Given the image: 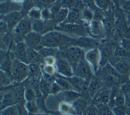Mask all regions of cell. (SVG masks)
Returning <instances> with one entry per match:
<instances>
[{"label": "cell", "mask_w": 130, "mask_h": 115, "mask_svg": "<svg viewBox=\"0 0 130 115\" xmlns=\"http://www.w3.org/2000/svg\"><path fill=\"white\" fill-rule=\"evenodd\" d=\"M76 38L63 32L54 30L42 36V45L60 49L69 45H75Z\"/></svg>", "instance_id": "6da1fadb"}, {"label": "cell", "mask_w": 130, "mask_h": 115, "mask_svg": "<svg viewBox=\"0 0 130 115\" xmlns=\"http://www.w3.org/2000/svg\"><path fill=\"white\" fill-rule=\"evenodd\" d=\"M57 55L67 60L74 71L78 63L84 58L85 52L81 48L75 45H71L60 49Z\"/></svg>", "instance_id": "7a4b0ae2"}, {"label": "cell", "mask_w": 130, "mask_h": 115, "mask_svg": "<svg viewBox=\"0 0 130 115\" xmlns=\"http://www.w3.org/2000/svg\"><path fill=\"white\" fill-rule=\"evenodd\" d=\"M115 26L117 33L121 38L130 39V27L126 18V15L121 7L114 9Z\"/></svg>", "instance_id": "3957f363"}, {"label": "cell", "mask_w": 130, "mask_h": 115, "mask_svg": "<svg viewBox=\"0 0 130 115\" xmlns=\"http://www.w3.org/2000/svg\"><path fill=\"white\" fill-rule=\"evenodd\" d=\"M117 44V41L104 38L101 40L98 48L101 54L100 67H103L108 63L110 59L114 55V50Z\"/></svg>", "instance_id": "277c9868"}, {"label": "cell", "mask_w": 130, "mask_h": 115, "mask_svg": "<svg viewBox=\"0 0 130 115\" xmlns=\"http://www.w3.org/2000/svg\"><path fill=\"white\" fill-rule=\"evenodd\" d=\"M32 31V21L26 15L18 22L11 32L17 43L23 41L25 36Z\"/></svg>", "instance_id": "5b68a950"}, {"label": "cell", "mask_w": 130, "mask_h": 115, "mask_svg": "<svg viewBox=\"0 0 130 115\" xmlns=\"http://www.w3.org/2000/svg\"><path fill=\"white\" fill-rule=\"evenodd\" d=\"M54 30L63 32L70 36L77 37L89 36L86 24H61L55 27Z\"/></svg>", "instance_id": "8992f818"}, {"label": "cell", "mask_w": 130, "mask_h": 115, "mask_svg": "<svg viewBox=\"0 0 130 115\" xmlns=\"http://www.w3.org/2000/svg\"><path fill=\"white\" fill-rule=\"evenodd\" d=\"M11 75L16 83H22L29 77L28 64L18 60H13Z\"/></svg>", "instance_id": "52a82bcc"}, {"label": "cell", "mask_w": 130, "mask_h": 115, "mask_svg": "<svg viewBox=\"0 0 130 115\" xmlns=\"http://www.w3.org/2000/svg\"><path fill=\"white\" fill-rule=\"evenodd\" d=\"M109 63L120 74L125 76L129 77L130 58L113 56L110 59Z\"/></svg>", "instance_id": "ba28073f"}, {"label": "cell", "mask_w": 130, "mask_h": 115, "mask_svg": "<svg viewBox=\"0 0 130 115\" xmlns=\"http://www.w3.org/2000/svg\"><path fill=\"white\" fill-rule=\"evenodd\" d=\"M86 28L89 36L98 40H102L106 37L102 21L93 20L89 23H86Z\"/></svg>", "instance_id": "9c48e42d"}, {"label": "cell", "mask_w": 130, "mask_h": 115, "mask_svg": "<svg viewBox=\"0 0 130 115\" xmlns=\"http://www.w3.org/2000/svg\"><path fill=\"white\" fill-rule=\"evenodd\" d=\"M74 72V75L89 81L94 74L90 65L85 60V58L82 59L78 63Z\"/></svg>", "instance_id": "30bf717a"}, {"label": "cell", "mask_w": 130, "mask_h": 115, "mask_svg": "<svg viewBox=\"0 0 130 115\" xmlns=\"http://www.w3.org/2000/svg\"><path fill=\"white\" fill-rule=\"evenodd\" d=\"M84 58L90 65L93 73L95 74L99 70L101 62V54L98 48L87 51Z\"/></svg>", "instance_id": "8fae6325"}, {"label": "cell", "mask_w": 130, "mask_h": 115, "mask_svg": "<svg viewBox=\"0 0 130 115\" xmlns=\"http://www.w3.org/2000/svg\"><path fill=\"white\" fill-rule=\"evenodd\" d=\"M22 83H15L10 86L13 95L15 104L20 109L25 108L26 102L24 97V86Z\"/></svg>", "instance_id": "7c38bea8"}, {"label": "cell", "mask_w": 130, "mask_h": 115, "mask_svg": "<svg viewBox=\"0 0 130 115\" xmlns=\"http://www.w3.org/2000/svg\"><path fill=\"white\" fill-rule=\"evenodd\" d=\"M56 66L57 73L64 77L69 78L74 75V70L70 62L65 58L57 55Z\"/></svg>", "instance_id": "4fadbf2b"}, {"label": "cell", "mask_w": 130, "mask_h": 115, "mask_svg": "<svg viewBox=\"0 0 130 115\" xmlns=\"http://www.w3.org/2000/svg\"><path fill=\"white\" fill-rule=\"evenodd\" d=\"M111 89L103 86L92 99L91 103L96 107L102 105H108L111 99Z\"/></svg>", "instance_id": "5bb4252c"}, {"label": "cell", "mask_w": 130, "mask_h": 115, "mask_svg": "<svg viewBox=\"0 0 130 115\" xmlns=\"http://www.w3.org/2000/svg\"><path fill=\"white\" fill-rule=\"evenodd\" d=\"M32 31L44 34L54 30L55 26L52 20H43L42 19L31 20Z\"/></svg>", "instance_id": "9a60e30c"}, {"label": "cell", "mask_w": 130, "mask_h": 115, "mask_svg": "<svg viewBox=\"0 0 130 115\" xmlns=\"http://www.w3.org/2000/svg\"><path fill=\"white\" fill-rule=\"evenodd\" d=\"M28 48L24 41L16 43L13 49L11 51L15 59L28 64Z\"/></svg>", "instance_id": "2e32d148"}, {"label": "cell", "mask_w": 130, "mask_h": 115, "mask_svg": "<svg viewBox=\"0 0 130 115\" xmlns=\"http://www.w3.org/2000/svg\"><path fill=\"white\" fill-rule=\"evenodd\" d=\"M15 59L12 53L10 51L1 49L0 51V67L1 70L11 75L13 60Z\"/></svg>", "instance_id": "e0dca14e"}, {"label": "cell", "mask_w": 130, "mask_h": 115, "mask_svg": "<svg viewBox=\"0 0 130 115\" xmlns=\"http://www.w3.org/2000/svg\"><path fill=\"white\" fill-rule=\"evenodd\" d=\"M42 35L32 31L27 34L24 39V42L28 48L38 51L42 47Z\"/></svg>", "instance_id": "ac0fdd59"}, {"label": "cell", "mask_w": 130, "mask_h": 115, "mask_svg": "<svg viewBox=\"0 0 130 115\" xmlns=\"http://www.w3.org/2000/svg\"><path fill=\"white\" fill-rule=\"evenodd\" d=\"M100 41L99 40L92 38L89 36H82L76 38L75 45H77L83 50L87 51L98 48Z\"/></svg>", "instance_id": "d6986e66"}, {"label": "cell", "mask_w": 130, "mask_h": 115, "mask_svg": "<svg viewBox=\"0 0 130 115\" xmlns=\"http://www.w3.org/2000/svg\"><path fill=\"white\" fill-rule=\"evenodd\" d=\"M1 110H2L9 106L16 105L13 95L10 86L1 87Z\"/></svg>", "instance_id": "ffe728a7"}, {"label": "cell", "mask_w": 130, "mask_h": 115, "mask_svg": "<svg viewBox=\"0 0 130 115\" xmlns=\"http://www.w3.org/2000/svg\"><path fill=\"white\" fill-rule=\"evenodd\" d=\"M24 17L21 11H16L4 15H1V18L4 19L7 23L10 31H12Z\"/></svg>", "instance_id": "44dd1931"}, {"label": "cell", "mask_w": 130, "mask_h": 115, "mask_svg": "<svg viewBox=\"0 0 130 115\" xmlns=\"http://www.w3.org/2000/svg\"><path fill=\"white\" fill-rule=\"evenodd\" d=\"M15 44L11 31L1 35V49L11 51Z\"/></svg>", "instance_id": "7402d4cb"}, {"label": "cell", "mask_w": 130, "mask_h": 115, "mask_svg": "<svg viewBox=\"0 0 130 115\" xmlns=\"http://www.w3.org/2000/svg\"><path fill=\"white\" fill-rule=\"evenodd\" d=\"M22 5H19L13 2L11 0L1 2V15H4L16 11H21Z\"/></svg>", "instance_id": "603a6c76"}, {"label": "cell", "mask_w": 130, "mask_h": 115, "mask_svg": "<svg viewBox=\"0 0 130 115\" xmlns=\"http://www.w3.org/2000/svg\"><path fill=\"white\" fill-rule=\"evenodd\" d=\"M103 86L102 81L100 77L94 75L89 81L88 88L89 95L92 99Z\"/></svg>", "instance_id": "cb8c5ba5"}, {"label": "cell", "mask_w": 130, "mask_h": 115, "mask_svg": "<svg viewBox=\"0 0 130 115\" xmlns=\"http://www.w3.org/2000/svg\"><path fill=\"white\" fill-rule=\"evenodd\" d=\"M72 104L75 110L76 115H84V113L88 106L89 103L81 97L73 102Z\"/></svg>", "instance_id": "d4e9b609"}, {"label": "cell", "mask_w": 130, "mask_h": 115, "mask_svg": "<svg viewBox=\"0 0 130 115\" xmlns=\"http://www.w3.org/2000/svg\"><path fill=\"white\" fill-rule=\"evenodd\" d=\"M28 60L29 64L36 63L40 65L44 64V58L39 52L36 50L29 48L28 50Z\"/></svg>", "instance_id": "484cf974"}, {"label": "cell", "mask_w": 130, "mask_h": 115, "mask_svg": "<svg viewBox=\"0 0 130 115\" xmlns=\"http://www.w3.org/2000/svg\"><path fill=\"white\" fill-rule=\"evenodd\" d=\"M81 12L75 10H70L68 16L62 24H83Z\"/></svg>", "instance_id": "4316f807"}, {"label": "cell", "mask_w": 130, "mask_h": 115, "mask_svg": "<svg viewBox=\"0 0 130 115\" xmlns=\"http://www.w3.org/2000/svg\"><path fill=\"white\" fill-rule=\"evenodd\" d=\"M58 111L62 115H76L72 103L65 101L59 102L58 105Z\"/></svg>", "instance_id": "83f0119b"}, {"label": "cell", "mask_w": 130, "mask_h": 115, "mask_svg": "<svg viewBox=\"0 0 130 115\" xmlns=\"http://www.w3.org/2000/svg\"><path fill=\"white\" fill-rule=\"evenodd\" d=\"M70 10L64 7L61 8L53 16L52 20L55 27L63 23L66 19ZM55 29V28H54Z\"/></svg>", "instance_id": "f1b7e54d"}, {"label": "cell", "mask_w": 130, "mask_h": 115, "mask_svg": "<svg viewBox=\"0 0 130 115\" xmlns=\"http://www.w3.org/2000/svg\"><path fill=\"white\" fill-rule=\"evenodd\" d=\"M96 7L104 12L114 10L115 6L112 0H93Z\"/></svg>", "instance_id": "f546056e"}, {"label": "cell", "mask_w": 130, "mask_h": 115, "mask_svg": "<svg viewBox=\"0 0 130 115\" xmlns=\"http://www.w3.org/2000/svg\"><path fill=\"white\" fill-rule=\"evenodd\" d=\"M65 101L73 103L81 97V93L75 89L64 90L61 91Z\"/></svg>", "instance_id": "4dcf8cb0"}, {"label": "cell", "mask_w": 130, "mask_h": 115, "mask_svg": "<svg viewBox=\"0 0 130 115\" xmlns=\"http://www.w3.org/2000/svg\"><path fill=\"white\" fill-rule=\"evenodd\" d=\"M11 75L1 70L0 73V85L1 87H7L15 84Z\"/></svg>", "instance_id": "1f68e13d"}, {"label": "cell", "mask_w": 130, "mask_h": 115, "mask_svg": "<svg viewBox=\"0 0 130 115\" xmlns=\"http://www.w3.org/2000/svg\"><path fill=\"white\" fill-rule=\"evenodd\" d=\"M23 82L24 86V97L25 101L30 102L36 101L37 96L34 89L26 80H25Z\"/></svg>", "instance_id": "d6a6232c"}, {"label": "cell", "mask_w": 130, "mask_h": 115, "mask_svg": "<svg viewBox=\"0 0 130 115\" xmlns=\"http://www.w3.org/2000/svg\"><path fill=\"white\" fill-rule=\"evenodd\" d=\"M42 65L36 63H30L28 64L29 77L30 78H38L42 76Z\"/></svg>", "instance_id": "836d02e7"}, {"label": "cell", "mask_w": 130, "mask_h": 115, "mask_svg": "<svg viewBox=\"0 0 130 115\" xmlns=\"http://www.w3.org/2000/svg\"><path fill=\"white\" fill-rule=\"evenodd\" d=\"M55 82L62 88L63 90L74 89L72 85L66 77L62 76L57 73L55 74Z\"/></svg>", "instance_id": "e575fe53"}, {"label": "cell", "mask_w": 130, "mask_h": 115, "mask_svg": "<svg viewBox=\"0 0 130 115\" xmlns=\"http://www.w3.org/2000/svg\"><path fill=\"white\" fill-rule=\"evenodd\" d=\"M39 53L41 55V56L44 58H46L47 57L54 56H56L59 53V49L54 48H50V47H42L40 50L38 51Z\"/></svg>", "instance_id": "d590c367"}, {"label": "cell", "mask_w": 130, "mask_h": 115, "mask_svg": "<svg viewBox=\"0 0 130 115\" xmlns=\"http://www.w3.org/2000/svg\"><path fill=\"white\" fill-rule=\"evenodd\" d=\"M50 83L45 80L42 76L40 82V91L42 95L46 98L50 95V88L51 85Z\"/></svg>", "instance_id": "8d00e7d4"}, {"label": "cell", "mask_w": 130, "mask_h": 115, "mask_svg": "<svg viewBox=\"0 0 130 115\" xmlns=\"http://www.w3.org/2000/svg\"><path fill=\"white\" fill-rule=\"evenodd\" d=\"M41 9L39 7L35 6L29 11L27 16L31 20L42 19Z\"/></svg>", "instance_id": "74e56055"}, {"label": "cell", "mask_w": 130, "mask_h": 115, "mask_svg": "<svg viewBox=\"0 0 130 115\" xmlns=\"http://www.w3.org/2000/svg\"><path fill=\"white\" fill-rule=\"evenodd\" d=\"M25 108L29 114H33L39 113V108L36 101L26 102Z\"/></svg>", "instance_id": "f35d334b"}, {"label": "cell", "mask_w": 130, "mask_h": 115, "mask_svg": "<svg viewBox=\"0 0 130 115\" xmlns=\"http://www.w3.org/2000/svg\"><path fill=\"white\" fill-rule=\"evenodd\" d=\"M82 19L86 23H89L93 20L94 12L91 9L85 7L81 12Z\"/></svg>", "instance_id": "ab89813d"}, {"label": "cell", "mask_w": 130, "mask_h": 115, "mask_svg": "<svg viewBox=\"0 0 130 115\" xmlns=\"http://www.w3.org/2000/svg\"><path fill=\"white\" fill-rule=\"evenodd\" d=\"M1 115H20L19 108L17 105L9 106L1 110Z\"/></svg>", "instance_id": "60d3db41"}, {"label": "cell", "mask_w": 130, "mask_h": 115, "mask_svg": "<svg viewBox=\"0 0 130 115\" xmlns=\"http://www.w3.org/2000/svg\"><path fill=\"white\" fill-rule=\"evenodd\" d=\"M34 0H26L22 4V8L21 12L24 16L27 15L29 11L35 6Z\"/></svg>", "instance_id": "b9f144b4"}, {"label": "cell", "mask_w": 130, "mask_h": 115, "mask_svg": "<svg viewBox=\"0 0 130 115\" xmlns=\"http://www.w3.org/2000/svg\"><path fill=\"white\" fill-rule=\"evenodd\" d=\"M42 73L54 76L57 73V68L55 65H47L43 64L41 65Z\"/></svg>", "instance_id": "7bdbcfd3"}, {"label": "cell", "mask_w": 130, "mask_h": 115, "mask_svg": "<svg viewBox=\"0 0 130 115\" xmlns=\"http://www.w3.org/2000/svg\"><path fill=\"white\" fill-rule=\"evenodd\" d=\"M97 108L99 115H114L111 108L108 105H102Z\"/></svg>", "instance_id": "ee69618b"}, {"label": "cell", "mask_w": 130, "mask_h": 115, "mask_svg": "<svg viewBox=\"0 0 130 115\" xmlns=\"http://www.w3.org/2000/svg\"><path fill=\"white\" fill-rule=\"evenodd\" d=\"M42 19L43 20H52L53 18L52 14L49 8H43L41 9Z\"/></svg>", "instance_id": "f6af8a7d"}, {"label": "cell", "mask_w": 130, "mask_h": 115, "mask_svg": "<svg viewBox=\"0 0 130 115\" xmlns=\"http://www.w3.org/2000/svg\"><path fill=\"white\" fill-rule=\"evenodd\" d=\"M111 109L114 115H126L125 105L115 106L112 107Z\"/></svg>", "instance_id": "bcb514c9"}, {"label": "cell", "mask_w": 130, "mask_h": 115, "mask_svg": "<svg viewBox=\"0 0 130 115\" xmlns=\"http://www.w3.org/2000/svg\"><path fill=\"white\" fill-rule=\"evenodd\" d=\"M62 91H63L62 88L55 82L51 84L50 88V94L56 95Z\"/></svg>", "instance_id": "7dc6e473"}, {"label": "cell", "mask_w": 130, "mask_h": 115, "mask_svg": "<svg viewBox=\"0 0 130 115\" xmlns=\"http://www.w3.org/2000/svg\"><path fill=\"white\" fill-rule=\"evenodd\" d=\"M84 115H99L98 108L93 104H90L86 108Z\"/></svg>", "instance_id": "c3c4849f"}, {"label": "cell", "mask_w": 130, "mask_h": 115, "mask_svg": "<svg viewBox=\"0 0 130 115\" xmlns=\"http://www.w3.org/2000/svg\"><path fill=\"white\" fill-rule=\"evenodd\" d=\"M62 0H57L50 8V10L53 16L61 8Z\"/></svg>", "instance_id": "681fc988"}, {"label": "cell", "mask_w": 130, "mask_h": 115, "mask_svg": "<svg viewBox=\"0 0 130 115\" xmlns=\"http://www.w3.org/2000/svg\"><path fill=\"white\" fill-rule=\"evenodd\" d=\"M43 8H50L57 0H35Z\"/></svg>", "instance_id": "f907efd6"}, {"label": "cell", "mask_w": 130, "mask_h": 115, "mask_svg": "<svg viewBox=\"0 0 130 115\" xmlns=\"http://www.w3.org/2000/svg\"><path fill=\"white\" fill-rule=\"evenodd\" d=\"M10 31L9 30V26L6 22V21L2 19L1 18V21H0V33L1 35L5 34L6 33H7L8 32Z\"/></svg>", "instance_id": "816d5d0a"}, {"label": "cell", "mask_w": 130, "mask_h": 115, "mask_svg": "<svg viewBox=\"0 0 130 115\" xmlns=\"http://www.w3.org/2000/svg\"><path fill=\"white\" fill-rule=\"evenodd\" d=\"M120 45L130 53V39L121 38L119 42Z\"/></svg>", "instance_id": "f5cc1de1"}, {"label": "cell", "mask_w": 130, "mask_h": 115, "mask_svg": "<svg viewBox=\"0 0 130 115\" xmlns=\"http://www.w3.org/2000/svg\"><path fill=\"white\" fill-rule=\"evenodd\" d=\"M57 62V57L56 56H51L47 57L44 58V64L47 65H56Z\"/></svg>", "instance_id": "db71d44e"}, {"label": "cell", "mask_w": 130, "mask_h": 115, "mask_svg": "<svg viewBox=\"0 0 130 115\" xmlns=\"http://www.w3.org/2000/svg\"><path fill=\"white\" fill-rule=\"evenodd\" d=\"M120 7L124 11L125 13L130 12V0H127L123 3Z\"/></svg>", "instance_id": "11a10c76"}, {"label": "cell", "mask_w": 130, "mask_h": 115, "mask_svg": "<svg viewBox=\"0 0 130 115\" xmlns=\"http://www.w3.org/2000/svg\"><path fill=\"white\" fill-rule=\"evenodd\" d=\"M126 115H130V95H125Z\"/></svg>", "instance_id": "9f6ffc18"}, {"label": "cell", "mask_w": 130, "mask_h": 115, "mask_svg": "<svg viewBox=\"0 0 130 115\" xmlns=\"http://www.w3.org/2000/svg\"><path fill=\"white\" fill-rule=\"evenodd\" d=\"M115 6V8H119L120 7V2H119V0H112Z\"/></svg>", "instance_id": "6f0895ef"}, {"label": "cell", "mask_w": 130, "mask_h": 115, "mask_svg": "<svg viewBox=\"0 0 130 115\" xmlns=\"http://www.w3.org/2000/svg\"><path fill=\"white\" fill-rule=\"evenodd\" d=\"M13 2L19 4V5H22L26 0H11Z\"/></svg>", "instance_id": "680465c9"}, {"label": "cell", "mask_w": 130, "mask_h": 115, "mask_svg": "<svg viewBox=\"0 0 130 115\" xmlns=\"http://www.w3.org/2000/svg\"><path fill=\"white\" fill-rule=\"evenodd\" d=\"M125 15H126V18L127 22L128 23L129 27H130V12L125 13Z\"/></svg>", "instance_id": "91938a15"}, {"label": "cell", "mask_w": 130, "mask_h": 115, "mask_svg": "<svg viewBox=\"0 0 130 115\" xmlns=\"http://www.w3.org/2000/svg\"><path fill=\"white\" fill-rule=\"evenodd\" d=\"M29 115H58L56 114H54V113H38L36 114H29Z\"/></svg>", "instance_id": "94428289"}, {"label": "cell", "mask_w": 130, "mask_h": 115, "mask_svg": "<svg viewBox=\"0 0 130 115\" xmlns=\"http://www.w3.org/2000/svg\"><path fill=\"white\" fill-rule=\"evenodd\" d=\"M126 1H127V0H119V2H120V6H121V4H122L123 3H124V2H125Z\"/></svg>", "instance_id": "6125c7cd"}, {"label": "cell", "mask_w": 130, "mask_h": 115, "mask_svg": "<svg viewBox=\"0 0 130 115\" xmlns=\"http://www.w3.org/2000/svg\"><path fill=\"white\" fill-rule=\"evenodd\" d=\"M28 115H29V114H28Z\"/></svg>", "instance_id": "be15d7a7"}]
</instances>
